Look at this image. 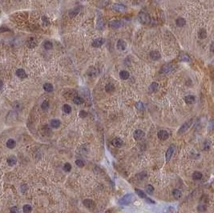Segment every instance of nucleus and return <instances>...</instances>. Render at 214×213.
I'll return each instance as SVG.
<instances>
[{
    "label": "nucleus",
    "instance_id": "obj_1",
    "mask_svg": "<svg viewBox=\"0 0 214 213\" xmlns=\"http://www.w3.org/2000/svg\"><path fill=\"white\" fill-rule=\"evenodd\" d=\"M135 200H136V198H135L134 195L132 193H129L125 195L124 197H122L119 200V204L122 206H127L128 204H130L131 203H132Z\"/></svg>",
    "mask_w": 214,
    "mask_h": 213
},
{
    "label": "nucleus",
    "instance_id": "obj_39",
    "mask_svg": "<svg viewBox=\"0 0 214 213\" xmlns=\"http://www.w3.org/2000/svg\"><path fill=\"white\" fill-rule=\"evenodd\" d=\"M105 89H106V91H108V92H112V91H114L115 88H114V86H113L112 84H107L106 85Z\"/></svg>",
    "mask_w": 214,
    "mask_h": 213
},
{
    "label": "nucleus",
    "instance_id": "obj_20",
    "mask_svg": "<svg viewBox=\"0 0 214 213\" xmlns=\"http://www.w3.org/2000/svg\"><path fill=\"white\" fill-rule=\"evenodd\" d=\"M185 101L188 104H193L195 102V97L193 95H187L185 98Z\"/></svg>",
    "mask_w": 214,
    "mask_h": 213
},
{
    "label": "nucleus",
    "instance_id": "obj_47",
    "mask_svg": "<svg viewBox=\"0 0 214 213\" xmlns=\"http://www.w3.org/2000/svg\"><path fill=\"white\" fill-rule=\"evenodd\" d=\"M209 127L210 130H214V120H210L209 123Z\"/></svg>",
    "mask_w": 214,
    "mask_h": 213
},
{
    "label": "nucleus",
    "instance_id": "obj_26",
    "mask_svg": "<svg viewBox=\"0 0 214 213\" xmlns=\"http://www.w3.org/2000/svg\"><path fill=\"white\" fill-rule=\"evenodd\" d=\"M198 36L200 38H201V39H204V38H205L207 37V32L206 30L205 29H201L200 30L199 33H198Z\"/></svg>",
    "mask_w": 214,
    "mask_h": 213
},
{
    "label": "nucleus",
    "instance_id": "obj_41",
    "mask_svg": "<svg viewBox=\"0 0 214 213\" xmlns=\"http://www.w3.org/2000/svg\"><path fill=\"white\" fill-rule=\"evenodd\" d=\"M76 164L79 167H83L84 166V162L82 159H76Z\"/></svg>",
    "mask_w": 214,
    "mask_h": 213
},
{
    "label": "nucleus",
    "instance_id": "obj_51",
    "mask_svg": "<svg viewBox=\"0 0 214 213\" xmlns=\"http://www.w3.org/2000/svg\"><path fill=\"white\" fill-rule=\"evenodd\" d=\"M4 30H9V29L7 27H1V31L2 32H4Z\"/></svg>",
    "mask_w": 214,
    "mask_h": 213
},
{
    "label": "nucleus",
    "instance_id": "obj_6",
    "mask_svg": "<svg viewBox=\"0 0 214 213\" xmlns=\"http://www.w3.org/2000/svg\"><path fill=\"white\" fill-rule=\"evenodd\" d=\"M133 136H134V139H136V140H140L144 137V132L140 129L136 130L134 131V133H133Z\"/></svg>",
    "mask_w": 214,
    "mask_h": 213
},
{
    "label": "nucleus",
    "instance_id": "obj_33",
    "mask_svg": "<svg viewBox=\"0 0 214 213\" xmlns=\"http://www.w3.org/2000/svg\"><path fill=\"white\" fill-rule=\"evenodd\" d=\"M73 102L76 103V104H77V105H80V104H81V103H83V102H84V100H83V99L81 98V97H80V96H76L75 98L73 99Z\"/></svg>",
    "mask_w": 214,
    "mask_h": 213
},
{
    "label": "nucleus",
    "instance_id": "obj_48",
    "mask_svg": "<svg viewBox=\"0 0 214 213\" xmlns=\"http://www.w3.org/2000/svg\"><path fill=\"white\" fill-rule=\"evenodd\" d=\"M11 213H18V208L17 207H13L11 208Z\"/></svg>",
    "mask_w": 214,
    "mask_h": 213
},
{
    "label": "nucleus",
    "instance_id": "obj_21",
    "mask_svg": "<svg viewBox=\"0 0 214 213\" xmlns=\"http://www.w3.org/2000/svg\"><path fill=\"white\" fill-rule=\"evenodd\" d=\"M16 75L18 77H19V78H26V76H27V74H26L25 71L23 70V69H18L17 71H16Z\"/></svg>",
    "mask_w": 214,
    "mask_h": 213
},
{
    "label": "nucleus",
    "instance_id": "obj_32",
    "mask_svg": "<svg viewBox=\"0 0 214 213\" xmlns=\"http://www.w3.org/2000/svg\"><path fill=\"white\" fill-rule=\"evenodd\" d=\"M158 84H156V83H152V84H151L150 88H149V90L150 91H152V92H155V91H157V89H158Z\"/></svg>",
    "mask_w": 214,
    "mask_h": 213
},
{
    "label": "nucleus",
    "instance_id": "obj_13",
    "mask_svg": "<svg viewBox=\"0 0 214 213\" xmlns=\"http://www.w3.org/2000/svg\"><path fill=\"white\" fill-rule=\"evenodd\" d=\"M121 26H122V23L120 20H113L110 23V27L113 29H117V28L120 27Z\"/></svg>",
    "mask_w": 214,
    "mask_h": 213
},
{
    "label": "nucleus",
    "instance_id": "obj_34",
    "mask_svg": "<svg viewBox=\"0 0 214 213\" xmlns=\"http://www.w3.org/2000/svg\"><path fill=\"white\" fill-rule=\"evenodd\" d=\"M44 48H45L46 50H51L52 47H53V45H52V43L50 41H47L44 42Z\"/></svg>",
    "mask_w": 214,
    "mask_h": 213
},
{
    "label": "nucleus",
    "instance_id": "obj_4",
    "mask_svg": "<svg viewBox=\"0 0 214 213\" xmlns=\"http://www.w3.org/2000/svg\"><path fill=\"white\" fill-rule=\"evenodd\" d=\"M175 151V146L174 145H171L170 147H168V149L167 150L166 154H165V159H166V162H169L172 156L173 153Z\"/></svg>",
    "mask_w": 214,
    "mask_h": 213
},
{
    "label": "nucleus",
    "instance_id": "obj_35",
    "mask_svg": "<svg viewBox=\"0 0 214 213\" xmlns=\"http://www.w3.org/2000/svg\"><path fill=\"white\" fill-rule=\"evenodd\" d=\"M207 210V207L205 205H204V204H201V205H199L197 207V211H198L199 212H206Z\"/></svg>",
    "mask_w": 214,
    "mask_h": 213
},
{
    "label": "nucleus",
    "instance_id": "obj_3",
    "mask_svg": "<svg viewBox=\"0 0 214 213\" xmlns=\"http://www.w3.org/2000/svg\"><path fill=\"white\" fill-rule=\"evenodd\" d=\"M150 16L148 13H145V12H142L139 15V20L141 23L143 24H148L150 23Z\"/></svg>",
    "mask_w": 214,
    "mask_h": 213
},
{
    "label": "nucleus",
    "instance_id": "obj_14",
    "mask_svg": "<svg viewBox=\"0 0 214 213\" xmlns=\"http://www.w3.org/2000/svg\"><path fill=\"white\" fill-rule=\"evenodd\" d=\"M112 143L114 147H121L123 145V141L122 139H120V138H116L112 141Z\"/></svg>",
    "mask_w": 214,
    "mask_h": 213
},
{
    "label": "nucleus",
    "instance_id": "obj_40",
    "mask_svg": "<svg viewBox=\"0 0 214 213\" xmlns=\"http://www.w3.org/2000/svg\"><path fill=\"white\" fill-rule=\"evenodd\" d=\"M97 26H98L99 29H101V28L104 27V21H103V19L100 17H99L97 19Z\"/></svg>",
    "mask_w": 214,
    "mask_h": 213
},
{
    "label": "nucleus",
    "instance_id": "obj_9",
    "mask_svg": "<svg viewBox=\"0 0 214 213\" xmlns=\"http://www.w3.org/2000/svg\"><path fill=\"white\" fill-rule=\"evenodd\" d=\"M173 70V67L172 64H166L164 66H163L162 69H161V72L164 74H168V73L171 72Z\"/></svg>",
    "mask_w": 214,
    "mask_h": 213
},
{
    "label": "nucleus",
    "instance_id": "obj_36",
    "mask_svg": "<svg viewBox=\"0 0 214 213\" xmlns=\"http://www.w3.org/2000/svg\"><path fill=\"white\" fill-rule=\"evenodd\" d=\"M153 192H154V188H153L151 184H148V185L146 187V192L148 194H152Z\"/></svg>",
    "mask_w": 214,
    "mask_h": 213
},
{
    "label": "nucleus",
    "instance_id": "obj_2",
    "mask_svg": "<svg viewBox=\"0 0 214 213\" xmlns=\"http://www.w3.org/2000/svg\"><path fill=\"white\" fill-rule=\"evenodd\" d=\"M193 119H190V120H189V121H187V122H185L184 124L181 126L180 127V129H179V131H178V132H177V134L178 135H181V134H184L185 132L186 131H188V130L189 129V127H191L192 126V124H193Z\"/></svg>",
    "mask_w": 214,
    "mask_h": 213
},
{
    "label": "nucleus",
    "instance_id": "obj_15",
    "mask_svg": "<svg viewBox=\"0 0 214 213\" xmlns=\"http://www.w3.org/2000/svg\"><path fill=\"white\" fill-rule=\"evenodd\" d=\"M6 145H7V147L9 149H13V148H15V146H16V142H15V139H8V140L7 141V143H6Z\"/></svg>",
    "mask_w": 214,
    "mask_h": 213
},
{
    "label": "nucleus",
    "instance_id": "obj_43",
    "mask_svg": "<svg viewBox=\"0 0 214 213\" xmlns=\"http://www.w3.org/2000/svg\"><path fill=\"white\" fill-rule=\"evenodd\" d=\"M96 69H94V70H92V67L91 68V69H89V71H88V73H89V75H92V76H95L96 75Z\"/></svg>",
    "mask_w": 214,
    "mask_h": 213
},
{
    "label": "nucleus",
    "instance_id": "obj_7",
    "mask_svg": "<svg viewBox=\"0 0 214 213\" xmlns=\"http://www.w3.org/2000/svg\"><path fill=\"white\" fill-rule=\"evenodd\" d=\"M157 136H158V138L160 139V140H166V139H168L169 134L167 131H165V130H161V131H159L158 134H157Z\"/></svg>",
    "mask_w": 214,
    "mask_h": 213
},
{
    "label": "nucleus",
    "instance_id": "obj_29",
    "mask_svg": "<svg viewBox=\"0 0 214 213\" xmlns=\"http://www.w3.org/2000/svg\"><path fill=\"white\" fill-rule=\"evenodd\" d=\"M43 89L47 92H51L53 90V86L51 84H45L43 85Z\"/></svg>",
    "mask_w": 214,
    "mask_h": 213
},
{
    "label": "nucleus",
    "instance_id": "obj_45",
    "mask_svg": "<svg viewBox=\"0 0 214 213\" xmlns=\"http://www.w3.org/2000/svg\"><path fill=\"white\" fill-rule=\"evenodd\" d=\"M27 189H28V186L27 184H23V185L21 186V192H23V193H25V192L27 191Z\"/></svg>",
    "mask_w": 214,
    "mask_h": 213
},
{
    "label": "nucleus",
    "instance_id": "obj_44",
    "mask_svg": "<svg viewBox=\"0 0 214 213\" xmlns=\"http://www.w3.org/2000/svg\"><path fill=\"white\" fill-rule=\"evenodd\" d=\"M210 143H209V141H206L205 142V143H204V149L205 150H209L210 148Z\"/></svg>",
    "mask_w": 214,
    "mask_h": 213
},
{
    "label": "nucleus",
    "instance_id": "obj_8",
    "mask_svg": "<svg viewBox=\"0 0 214 213\" xmlns=\"http://www.w3.org/2000/svg\"><path fill=\"white\" fill-rule=\"evenodd\" d=\"M104 42H105V40L102 38H96V39H95L93 42H92V46H93L94 47H100V46H101L104 43Z\"/></svg>",
    "mask_w": 214,
    "mask_h": 213
},
{
    "label": "nucleus",
    "instance_id": "obj_38",
    "mask_svg": "<svg viewBox=\"0 0 214 213\" xmlns=\"http://www.w3.org/2000/svg\"><path fill=\"white\" fill-rule=\"evenodd\" d=\"M63 170L67 172H69L71 170V165L69 163H66L63 166Z\"/></svg>",
    "mask_w": 214,
    "mask_h": 213
},
{
    "label": "nucleus",
    "instance_id": "obj_19",
    "mask_svg": "<svg viewBox=\"0 0 214 213\" xmlns=\"http://www.w3.org/2000/svg\"><path fill=\"white\" fill-rule=\"evenodd\" d=\"M37 45V42L34 38H30L29 40L27 41V46L29 48H34Z\"/></svg>",
    "mask_w": 214,
    "mask_h": 213
},
{
    "label": "nucleus",
    "instance_id": "obj_46",
    "mask_svg": "<svg viewBox=\"0 0 214 213\" xmlns=\"http://www.w3.org/2000/svg\"><path fill=\"white\" fill-rule=\"evenodd\" d=\"M87 115H88V113L86 112L85 111H80V117H82V118H85V117H87Z\"/></svg>",
    "mask_w": 214,
    "mask_h": 213
},
{
    "label": "nucleus",
    "instance_id": "obj_28",
    "mask_svg": "<svg viewBox=\"0 0 214 213\" xmlns=\"http://www.w3.org/2000/svg\"><path fill=\"white\" fill-rule=\"evenodd\" d=\"M135 191H136V194L138 195L139 197H140V198H142V199H146L147 198L146 194H145L144 192H143V191H141L140 189H135Z\"/></svg>",
    "mask_w": 214,
    "mask_h": 213
},
{
    "label": "nucleus",
    "instance_id": "obj_30",
    "mask_svg": "<svg viewBox=\"0 0 214 213\" xmlns=\"http://www.w3.org/2000/svg\"><path fill=\"white\" fill-rule=\"evenodd\" d=\"M180 59L183 61V62H189L190 61V57L186 54H182L180 56Z\"/></svg>",
    "mask_w": 214,
    "mask_h": 213
},
{
    "label": "nucleus",
    "instance_id": "obj_5",
    "mask_svg": "<svg viewBox=\"0 0 214 213\" xmlns=\"http://www.w3.org/2000/svg\"><path fill=\"white\" fill-rule=\"evenodd\" d=\"M83 204H84V205L87 208H88V209H94L95 208V202L93 200H90V199H86V200H84V201H83Z\"/></svg>",
    "mask_w": 214,
    "mask_h": 213
},
{
    "label": "nucleus",
    "instance_id": "obj_31",
    "mask_svg": "<svg viewBox=\"0 0 214 213\" xmlns=\"http://www.w3.org/2000/svg\"><path fill=\"white\" fill-rule=\"evenodd\" d=\"M63 112L67 113V114H69V113H71V107L68 104H64L63 106Z\"/></svg>",
    "mask_w": 214,
    "mask_h": 213
},
{
    "label": "nucleus",
    "instance_id": "obj_22",
    "mask_svg": "<svg viewBox=\"0 0 214 213\" xmlns=\"http://www.w3.org/2000/svg\"><path fill=\"white\" fill-rule=\"evenodd\" d=\"M80 11V7H76V8H75V9H73V10H71V11H70V13H69V16L71 18H74V17H76V15H78L79 14V12Z\"/></svg>",
    "mask_w": 214,
    "mask_h": 213
},
{
    "label": "nucleus",
    "instance_id": "obj_11",
    "mask_svg": "<svg viewBox=\"0 0 214 213\" xmlns=\"http://www.w3.org/2000/svg\"><path fill=\"white\" fill-rule=\"evenodd\" d=\"M7 162L8 165L11 166V167H13V166H15V164L17 163V158H16L15 155H11L7 159Z\"/></svg>",
    "mask_w": 214,
    "mask_h": 213
},
{
    "label": "nucleus",
    "instance_id": "obj_17",
    "mask_svg": "<svg viewBox=\"0 0 214 213\" xmlns=\"http://www.w3.org/2000/svg\"><path fill=\"white\" fill-rule=\"evenodd\" d=\"M172 196L176 200H180L182 197V192L178 189H174L172 191Z\"/></svg>",
    "mask_w": 214,
    "mask_h": 213
},
{
    "label": "nucleus",
    "instance_id": "obj_16",
    "mask_svg": "<svg viewBox=\"0 0 214 213\" xmlns=\"http://www.w3.org/2000/svg\"><path fill=\"white\" fill-rule=\"evenodd\" d=\"M150 57L152 58V60H158L160 58V54L159 53L158 51H156V50H154V51H152L150 54Z\"/></svg>",
    "mask_w": 214,
    "mask_h": 213
},
{
    "label": "nucleus",
    "instance_id": "obj_49",
    "mask_svg": "<svg viewBox=\"0 0 214 213\" xmlns=\"http://www.w3.org/2000/svg\"><path fill=\"white\" fill-rule=\"evenodd\" d=\"M146 201H147V202H148V203H151V204H155V202H154V201H152V200H151L150 198H148V197H147V198H146Z\"/></svg>",
    "mask_w": 214,
    "mask_h": 213
},
{
    "label": "nucleus",
    "instance_id": "obj_10",
    "mask_svg": "<svg viewBox=\"0 0 214 213\" xmlns=\"http://www.w3.org/2000/svg\"><path fill=\"white\" fill-rule=\"evenodd\" d=\"M113 9H114L115 11H116L123 12V11H124L125 10H126V7H125L124 5H123V4L116 3V4H114V5H113Z\"/></svg>",
    "mask_w": 214,
    "mask_h": 213
},
{
    "label": "nucleus",
    "instance_id": "obj_27",
    "mask_svg": "<svg viewBox=\"0 0 214 213\" xmlns=\"http://www.w3.org/2000/svg\"><path fill=\"white\" fill-rule=\"evenodd\" d=\"M23 211L24 213H31L32 211V208L31 205H29V204H25V205L23 207Z\"/></svg>",
    "mask_w": 214,
    "mask_h": 213
},
{
    "label": "nucleus",
    "instance_id": "obj_25",
    "mask_svg": "<svg viewBox=\"0 0 214 213\" xmlns=\"http://www.w3.org/2000/svg\"><path fill=\"white\" fill-rule=\"evenodd\" d=\"M176 25L178 27H184L185 25V23H186V22H185V19H183V18H178L176 19Z\"/></svg>",
    "mask_w": 214,
    "mask_h": 213
},
{
    "label": "nucleus",
    "instance_id": "obj_42",
    "mask_svg": "<svg viewBox=\"0 0 214 213\" xmlns=\"http://www.w3.org/2000/svg\"><path fill=\"white\" fill-rule=\"evenodd\" d=\"M136 108L138 109V110H140V111H142V110H144V104H143L141 102H137L136 103Z\"/></svg>",
    "mask_w": 214,
    "mask_h": 213
},
{
    "label": "nucleus",
    "instance_id": "obj_50",
    "mask_svg": "<svg viewBox=\"0 0 214 213\" xmlns=\"http://www.w3.org/2000/svg\"><path fill=\"white\" fill-rule=\"evenodd\" d=\"M210 50L212 52H213L214 53V42H213V43L211 44V46H210Z\"/></svg>",
    "mask_w": 214,
    "mask_h": 213
},
{
    "label": "nucleus",
    "instance_id": "obj_12",
    "mask_svg": "<svg viewBox=\"0 0 214 213\" xmlns=\"http://www.w3.org/2000/svg\"><path fill=\"white\" fill-rule=\"evenodd\" d=\"M127 47V44L124 40L120 39L117 42V49L119 50H124Z\"/></svg>",
    "mask_w": 214,
    "mask_h": 213
},
{
    "label": "nucleus",
    "instance_id": "obj_24",
    "mask_svg": "<svg viewBox=\"0 0 214 213\" xmlns=\"http://www.w3.org/2000/svg\"><path fill=\"white\" fill-rule=\"evenodd\" d=\"M120 76L122 79H128L129 78V76H130V75H129V73L128 71H122L120 72Z\"/></svg>",
    "mask_w": 214,
    "mask_h": 213
},
{
    "label": "nucleus",
    "instance_id": "obj_37",
    "mask_svg": "<svg viewBox=\"0 0 214 213\" xmlns=\"http://www.w3.org/2000/svg\"><path fill=\"white\" fill-rule=\"evenodd\" d=\"M41 107L42 109L44 111H47L48 108H49V103L47 102V101H43V103H42L41 105Z\"/></svg>",
    "mask_w": 214,
    "mask_h": 213
},
{
    "label": "nucleus",
    "instance_id": "obj_23",
    "mask_svg": "<svg viewBox=\"0 0 214 213\" xmlns=\"http://www.w3.org/2000/svg\"><path fill=\"white\" fill-rule=\"evenodd\" d=\"M193 179L194 180H200L202 179V174L200 171H194L193 174Z\"/></svg>",
    "mask_w": 214,
    "mask_h": 213
},
{
    "label": "nucleus",
    "instance_id": "obj_18",
    "mask_svg": "<svg viewBox=\"0 0 214 213\" xmlns=\"http://www.w3.org/2000/svg\"><path fill=\"white\" fill-rule=\"evenodd\" d=\"M50 125L53 128H58L61 125V122H60V120H59V119H52L51 123H50Z\"/></svg>",
    "mask_w": 214,
    "mask_h": 213
}]
</instances>
